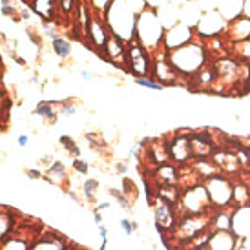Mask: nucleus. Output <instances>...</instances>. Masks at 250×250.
Returning a JSON list of instances; mask_svg holds the SVG:
<instances>
[{
	"label": "nucleus",
	"instance_id": "39",
	"mask_svg": "<svg viewBox=\"0 0 250 250\" xmlns=\"http://www.w3.org/2000/svg\"><path fill=\"white\" fill-rule=\"evenodd\" d=\"M117 172H119V174H126V172H128V167H126L125 163H119V165H117Z\"/></svg>",
	"mask_w": 250,
	"mask_h": 250
},
{
	"label": "nucleus",
	"instance_id": "34",
	"mask_svg": "<svg viewBox=\"0 0 250 250\" xmlns=\"http://www.w3.org/2000/svg\"><path fill=\"white\" fill-rule=\"evenodd\" d=\"M26 174H28L29 179H42V175H44L41 170H37V168H33V170H28Z\"/></svg>",
	"mask_w": 250,
	"mask_h": 250
},
{
	"label": "nucleus",
	"instance_id": "12",
	"mask_svg": "<svg viewBox=\"0 0 250 250\" xmlns=\"http://www.w3.org/2000/svg\"><path fill=\"white\" fill-rule=\"evenodd\" d=\"M232 232L236 234L239 239L250 234V203L245 207H237L232 212Z\"/></svg>",
	"mask_w": 250,
	"mask_h": 250
},
{
	"label": "nucleus",
	"instance_id": "18",
	"mask_svg": "<svg viewBox=\"0 0 250 250\" xmlns=\"http://www.w3.org/2000/svg\"><path fill=\"white\" fill-rule=\"evenodd\" d=\"M181 194H183V192H181L179 185H157V188H155V195H157L159 199H163V201L174 205V207L179 205Z\"/></svg>",
	"mask_w": 250,
	"mask_h": 250
},
{
	"label": "nucleus",
	"instance_id": "43",
	"mask_svg": "<svg viewBox=\"0 0 250 250\" xmlns=\"http://www.w3.org/2000/svg\"><path fill=\"white\" fill-rule=\"evenodd\" d=\"M247 139H249V141H250V135H249V137H247Z\"/></svg>",
	"mask_w": 250,
	"mask_h": 250
},
{
	"label": "nucleus",
	"instance_id": "30",
	"mask_svg": "<svg viewBox=\"0 0 250 250\" xmlns=\"http://www.w3.org/2000/svg\"><path fill=\"white\" fill-rule=\"evenodd\" d=\"M71 168L75 170L77 174H81V175L90 174V165H88L86 161L81 159V157H73V161H71Z\"/></svg>",
	"mask_w": 250,
	"mask_h": 250
},
{
	"label": "nucleus",
	"instance_id": "16",
	"mask_svg": "<svg viewBox=\"0 0 250 250\" xmlns=\"http://www.w3.org/2000/svg\"><path fill=\"white\" fill-rule=\"evenodd\" d=\"M29 250H70L68 245L64 243L61 237H57L55 234L53 236H39L31 243V249Z\"/></svg>",
	"mask_w": 250,
	"mask_h": 250
},
{
	"label": "nucleus",
	"instance_id": "38",
	"mask_svg": "<svg viewBox=\"0 0 250 250\" xmlns=\"http://www.w3.org/2000/svg\"><path fill=\"white\" fill-rule=\"evenodd\" d=\"M99 232H101V237H103V239H108V229H106L104 225H99Z\"/></svg>",
	"mask_w": 250,
	"mask_h": 250
},
{
	"label": "nucleus",
	"instance_id": "9",
	"mask_svg": "<svg viewBox=\"0 0 250 250\" xmlns=\"http://www.w3.org/2000/svg\"><path fill=\"white\" fill-rule=\"evenodd\" d=\"M152 75L155 77V81H157L161 86H175L177 81H179V75H177V71L172 68L168 57H161L157 61H153Z\"/></svg>",
	"mask_w": 250,
	"mask_h": 250
},
{
	"label": "nucleus",
	"instance_id": "2",
	"mask_svg": "<svg viewBox=\"0 0 250 250\" xmlns=\"http://www.w3.org/2000/svg\"><path fill=\"white\" fill-rule=\"evenodd\" d=\"M175 239H179L181 245H188L195 237L210 232V217L207 215H190L183 214L175 225Z\"/></svg>",
	"mask_w": 250,
	"mask_h": 250
},
{
	"label": "nucleus",
	"instance_id": "21",
	"mask_svg": "<svg viewBox=\"0 0 250 250\" xmlns=\"http://www.w3.org/2000/svg\"><path fill=\"white\" fill-rule=\"evenodd\" d=\"M31 243H33L31 239L11 234L4 243H0V250H29L31 249Z\"/></svg>",
	"mask_w": 250,
	"mask_h": 250
},
{
	"label": "nucleus",
	"instance_id": "28",
	"mask_svg": "<svg viewBox=\"0 0 250 250\" xmlns=\"http://www.w3.org/2000/svg\"><path fill=\"white\" fill-rule=\"evenodd\" d=\"M59 143H61V145L66 148V152H70L73 157H79V155H81V150H79V146H77V143L71 139L70 135H61Z\"/></svg>",
	"mask_w": 250,
	"mask_h": 250
},
{
	"label": "nucleus",
	"instance_id": "20",
	"mask_svg": "<svg viewBox=\"0 0 250 250\" xmlns=\"http://www.w3.org/2000/svg\"><path fill=\"white\" fill-rule=\"evenodd\" d=\"M210 229L232 232V214L225 212V210H219L214 217H210Z\"/></svg>",
	"mask_w": 250,
	"mask_h": 250
},
{
	"label": "nucleus",
	"instance_id": "17",
	"mask_svg": "<svg viewBox=\"0 0 250 250\" xmlns=\"http://www.w3.org/2000/svg\"><path fill=\"white\" fill-rule=\"evenodd\" d=\"M42 179H46L51 185H61L68 179V170H66L62 161H53L46 170V174L42 175Z\"/></svg>",
	"mask_w": 250,
	"mask_h": 250
},
{
	"label": "nucleus",
	"instance_id": "29",
	"mask_svg": "<svg viewBox=\"0 0 250 250\" xmlns=\"http://www.w3.org/2000/svg\"><path fill=\"white\" fill-rule=\"evenodd\" d=\"M135 83L139 84V86H143V88H148V90H155V91H161L165 86H161L155 79H152V77H141V79H135Z\"/></svg>",
	"mask_w": 250,
	"mask_h": 250
},
{
	"label": "nucleus",
	"instance_id": "42",
	"mask_svg": "<svg viewBox=\"0 0 250 250\" xmlns=\"http://www.w3.org/2000/svg\"><path fill=\"white\" fill-rule=\"evenodd\" d=\"M66 194H68V197H70L71 201L79 203V197H77V194H73V192H66Z\"/></svg>",
	"mask_w": 250,
	"mask_h": 250
},
{
	"label": "nucleus",
	"instance_id": "23",
	"mask_svg": "<svg viewBox=\"0 0 250 250\" xmlns=\"http://www.w3.org/2000/svg\"><path fill=\"white\" fill-rule=\"evenodd\" d=\"M55 104H59V103H53V101H42V103H39L35 108V115H39V117H44V119H49L51 123L57 119V113H55Z\"/></svg>",
	"mask_w": 250,
	"mask_h": 250
},
{
	"label": "nucleus",
	"instance_id": "24",
	"mask_svg": "<svg viewBox=\"0 0 250 250\" xmlns=\"http://www.w3.org/2000/svg\"><path fill=\"white\" fill-rule=\"evenodd\" d=\"M53 51H55V55L61 57V59L70 57V53H71L70 42L66 41V39H62V37H55V39H53Z\"/></svg>",
	"mask_w": 250,
	"mask_h": 250
},
{
	"label": "nucleus",
	"instance_id": "35",
	"mask_svg": "<svg viewBox=\"0 0 250 250\" xmlns=\"http://www.w3.org/2000/svg\"><path fill=\"white\" fill-rule=\"evenodd\" d=\"M111 205L108 201H103V203H99L97 207H93V210H95V212H103V210H106V208H110Z\"/></svg>",
	"mask_w": 250,
	"mask_h": 250
},
{
	"label": "nucleus",
	"instance_id": "10",
	"mask_svg": "<svg viewBox=\"0 0 250 250\" xmlns=\"http://www.w3.org/2000/svg\"><path fill=\"white\" fill-rule=\"evenodd\" d=\"M239 237L234 232L225 230H212L208 236V241L205 245V250H236Z\"/></svg>",
	"mask_w": 250,
	"mask_h": 250
},
{
	"label": "nucleus",
	"instance_id": "7",
	"mask_svg": "<svg viewBox=\"0 0 250 250\" xmlns=\"http://www.w3.org/2000/svg\"><path fill=\"white\" fill-rule=\"evenodd\" d=\"M150 203H152L153 214H155V223L163 225L167 230H174L175 225H177V219H179L177 217V207L163 201L157 195L153 199H150Z\"/></svg>",
	"mask_w": 250,
	"mask_h": 250
},
{
	"label": "nucleus",
	"instance_id": "31",
	"mask_svg": "<svg viewBox=\"0 0 250 250\" xmlns=\"http://www.w3.org/2000/svg\"><path fill=\"white\" fill-rule=\"evenodd\" d=\"M123 192H125V195H128L130 199H137V187L133 185L132 179H128V177H125L123 179Z\"/></svg>",
	"mask_w": 250,
	"mask_h": 250
},
{
	"label": "nucleus",
	"instance_id": "27",
	"mask_svg": "<svg viewBox=\"0 0 250 250\" xmlns=\"http://www.w3.org/2000/svg\"><path fill=\"white\" fill-rule=\"evenodd\" d=\"M234 53H236L237 59L241 61H250V41H243V42H234Z\"/></svg>",
	"mask_w": 250,
	"mask_h": 250
},
{
	"label": "nucleus",
	"instance_id": "14",
	"mask_svg": "<svg viewBox=\"0 0 250 250\" xmlns=\"http://www.w3.org/2000/svg\"><path fill=\"white\" fill-rule=\"evenodd\" d=\"M157 185H179L181 181V170L177 165L174 163H165V165H161V167L155 168V172H153V177H152Z\"/></svg>",
	"mask_w": 250,
	"mask_h": 250
},
{
	"label": "nucleus",
	"instance_id": "33",
	"mask_svg": "<svg viewBox=\"0 0 250 250\" xmlns=\"http://www.w3.org/2000/svg\"><path fill=\"white\" fill-rule=\"evenodd\" d=\"M77 111V106L75 104H70V103H66V104L61 106V115H73Z\"/></svg>",
	"mask_w": 250,
	"mask_h": 250
},
{
	"label": "nucleus",
	"instance_id": "41",
	"mask_svg": "<svg viewBox=\"0 0 250 250\" xmlns=\"http://www.w3.org/2000/svg\"><path fill=\"white\" fill-rule=\"evenodd\" d=\"M83 79H84V81H91V79H93V75H91L90 71H83Z\"/></svg>",
	"mask_w": 250,
	"mask_h": 250
},
{
	"label": "nucleus",
	"instance_id": "13",
	"mask_svg": "<svg viewBox=\"0 0 250 250\" xmlns=\"http://www.w3.org/2000/svg\"><path fill=\"white\" fill-rule=\"evenodd\" d=\"M227 37L230 39V42H243V41H250V19L247 17H237L234 21L229 22L227 26Z\"/></svg>",
	"mask_w": 250,
	"mask_h": 250
},
{
	"label": "nucleus",
	"instance_id": "6",
	"mask_svg": "<svg viewBox=\"0 0 250 250\" xmlns=\"http://www.w3.org/2000/svg\"><path fill=\"white\" fill-rule=\"evenodd\" d=\"M190 133H175L172 141H168V153L170 161L174 165H188L192 161V152H190Z\"/></svg>",
	"mask_w": 250,
	"mask_h": 250
},
{
	"label": "nucleus",
	"instance_id": "36",
	"mask_svg": "<svg viewBox=\"0 0 250 250\" xmlns=\"http://www.w3.org/2000/svg\"><path fill=\"white\" fill-rule=\"evenodd\" d=\"M243 17L250 19V0H243Z\"/></svg>",
	"mask_w": 250,
	"mask_h": 250
},
{
	"label": "nucleus",
	"instance_id": "3",
	"mask_svg": "<svg viewBox=\"0 0 250 250\" xmlns=\"http://www.w3.org/2000/svg\"><path fill=\"white\" fill-rule=\"evenodd\" d=\"M177 207L183 208V214L190 215H205L212 208V203H210L208 192L203 183L194 185V187H188L183 190L181 194V201Z\"/></svg>",
	"mask_w": 250,
	"mask_h": 250
},
{
	"label": "nucleus",
	"instance_id": "15",
	"mask_svg": "<svg viewBox=\"0 0 250 250\" xmlns=\"http://www.w3.org/2000/svg\"><path fill=\"white\" fill-rule=\"evenodd\" d=\"M15 227H17V212L7 207H0V243H4L13 234Z\"/></svg>",
	"mask_w": 250,
	"mask_h": 250
},
{
	"label": "nucleus",
	"instance_id": "44",
	"mask_svg": "<svg viewBox=\"0 0 250 250\" xmlns=\"http://www.w3.org/2000/svg\"><path fill=\"white\" fill-rule=\"evenodd\" d=\"M249 148H250V146H249Z\"/></svg>",
	"mask_w": 250,
	"mask_h": 250
},
{
	"label": "nucleus",
	"instance_id": "4",
	"mask_svg": "<svg viewBox=\"0 0 250 250\" xmlns=\"http://www.w3.org/2000/svg\"><path fill=\"white\" fill-rule=\"evenodd\" d=\"M212 203V208L221 210L232 203V192H234V181H230L227 175L215 174L203 181Z\"/></svg>",
	"mask_w": 250,
	"mask_h": 250
},
{
	"label": "nucleus",
	"instance_id": "1",
	"mask_svg": "<svg viewBox=\"0 0 250 250\" xmlns=\"http://www.w3.org/2000/svg\"><path fill=\"white\" fill-rule=\"evenodd\" d=\"M208 49L205 42L192 41L177 49L168 51V61L179 77H194L207 66Z\"/></svg>",
	"mask_w": 250,
	"mask_h": 250
},
{
	"label": "nucleus",
	"instance_id": "37",
	"mask_svg": "<svg viewBox=\"0 0 250 250\" xmlns=\"http://www.w3.org/2000/svg\"><path fill=\"white\" fill-rule=\"evenodd\" d=\"M17 143H19V146H22V148H24V146H26L29 143V137H28V135H19Z\"/></svg>",
	"mask_w": 250,
	"mask_h": 250
},
{
	"label": "nucleus",
	"instance_id": "5",
	"mask_svg": "<svg viewBox=\"0 0 250 250\" xmlns=\"http://www.w3.org/2000/svg\"><path fill=\"white\" fill-rule=\"evenodd\" d=\"M126 66L135 79L152 77L150 73L153 71V61L139 41H132L126 46Z\"/></svg>",
	"mask_w": 250,
	"mask_h": 250
},
{
	"label": "nucleus",
	"instance_id": "8",
	"mask_svg": "<svg viewBox=\"0 0 250 250\" xmlns=\"http://www.w3.org/2000/svg\"><path fill=\"white\" fill-rule=\"evenodd\" d=\"M215 77L217 81H221L225 84H234L236 81H239V75H241V66L237 61L234 59H217L214 64Z\"/></svg>",
	"mask_w": 250,
	"mask_h": 250
},
{
	"label": "nucleus",
	"instance_id": "22",
	"mask_svg": "<svg viewBox=\"0 0 250 250\" xmlns=\"http://www.w3.org/2000/svg\"><path fill=\"white\" fill-rule=\"evenodd\" d=\"M232 203H236L237 207H245L250 203V187L243 185V183H234V192H232Z\"/></svg>",
	"mask_w": 250,
	"mask_h": 250
},
{
	"label": "nucleus",
	"instance_id": "11",
	"mask_svg": "<svg viewBox=\"0 0 250 250\" xmlns=\"http://www.w3.org/2000/svg\"><path fill=\"white\" fill-rule=\"evenodd\" d=\"M212 161H214V165L217 167V170L221 172V174H236L237 170L241 168L239 165V161H237V155L236 152H230V150H215V153L212 155Z\"/></svg>",
	"mask_w": 250,
	"mask_h": 250
},
{
	"label": "nucleus",
	"instance_id": "19",
	"mask_svg": "<svg viewBox=\"0 0 250 250\" xmlns=\"http://www.w3.org/2000/svg\"><path fill=\"white\" fill-rule=\"evenodd\" d=\"M106 55L110 57L111 62H125L126 64V48L123 46V41L119 39V37H111L110 41H108V44H106Z\"/></svg>",
	"mask_w": 250,
	"mask_h": 250
},
{
	"label": "nucleus",
	"instance_id": "25",
	"mask_svg": "<svg viewBox=\"0 0 250 250\" xmlns=\"http://www.w3.org/2000/svg\"><path fill=\"white\" fill-rule=\"evenodd\" d=\"M97 190H99V181L97 179H86V181H84L83 192H84V197H86V199H88L90 203L95 201Z\"/></svg>",
	"mask_w": 250,
	"mask_h": 250
},
{
	"label": "nucleus",
	"instance_id": "26",
	"mask_svg": "<svg viewBox=\"0 0 250 250\" xmlns=\"http://www.w3.org/2000/svg\"><path fill=\"white\" fill-rule=\"evenodd\" d=\"M110 195H111V197H115V201H117L119 205L126 210V212H130V210H132V199H130L128 195H125V192H123V190L110 188Z\"/></svg>",
	"mask_w": 250,
	"mask_h": 250
},
{
	"label": "nucleus",
	"instance_id": "40",
	"mask_svg": "<svg viewBox=\"0 0 250 250\" xmlns=\"http://www.w3.org/2000/svg\"><path fill=\"white\" fill-rule=\"evenodd\" d=\"M93 215H95V223H97V227H99V225H103V214L93 210Z\"/></svg>",
	"mask_w": 250,
	"mask_h": 250
},
{
	"label": "nucleus",
	"instance_id": "32",
	"mask_svg": "<svg viewBox=\"0 0 250 250\" xmlns=\"http://www.w3.org/2000/svg\"><path fill=\"white\" fill-rule=\"evenodd\" d=\"M119 227L123 229V232H125L126 236H132L133 232L137 230V223L130 221V219H121V221H119Z\"/></svg>",
	"mask_w": 250,
	"mask_h": 250
}]
</instances>
